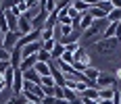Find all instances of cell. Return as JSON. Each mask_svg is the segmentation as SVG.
Instances as JSON below:
<instances>
[{
    "mask_svg": "<svg viewBox=\"0 0 121 104\" xmlns=\"http://www.w3.org/2000/svg\"><path fill=\"white\" fill-rule=\"evenodd\" d=\"M82 2H86V4H90V6H96L98 0H82Z\"/></svg>",
    "mask_w": 121,
    "mask_h": 104,
    "instance_id": "obj_35",
    "label": "cell"
},
{
    "mask_svg": "<svg viewBox=\"0 0 121 104\" xmlns=\"http://www.w3.org/2000/svg\"><path fill=\"white\" fill-rule=\"evenodd\" d=\"M42 50V40L40 42H34V44H27V46H23L21 48V56H34V54H38Z\"/></svg>",
    "mask_w": 121,
    "mask_h": 104,
    "instance_id": "obj_4",
    "label": "cell"
},
{
    "mask_svg": "<svg viewBox=\"0 0 121 104\" xmlns=\"http://www.w3.org/2000/svg\"><path fill=\"white\" fill-rule=\"evenodd\" d=\"M115 79H119V81H121V69L115 71Z\"/></svg>",
    "mask_w": 121,
    "mask_h": 104,
    "instance_id": "obj_36",
    "label": "cell"
},
{
    "mask_svg": "<svg viewBox=\"0 0 121 104\" xmlns=\"http://www.w3.org/2000/svg\"><path fill=\"white\" fill-rule=\"evenodd\" d=\"M82 98H90V100H96L98 102V87H86L84 94H79Z\"/></svg>",
    "mask_w": 121,
    "mask_h": 104,
    "instance_id": "obj_16",
    "label": "cell"
},
{
    "mask_svg": "<svg viewBox=\"0 0 121 104\" xmlns=\"http://www.w3.org/2000/svg\"><path fill=\"white\" fill-rule=\"evenodd\" d=\"M46 11H48V12L56 11V0H48V2H46Z\"/></svg>",
    "mask_w": 121,
    "mask_h": 104,
    "instance_id": "obj_29",
    "label": "cell"
},
{
    "mask_svg": "<svg viewBox=\"0 0 121 104\" xmlns=\"http://www.w3.org/2000/svg\"><path fill=\"white\" fill-rule=\"evenodd\" d=\"M23 79H25V81H31V83H36V85H42V77H40L34 69L25 71V73H23Z\"/></svg>",
    "mask_w": 121,
    "mask_h": 104,
    "instance_id": "obj_11",
    "label": "cell"
},
{
    "mask_svg": "<svg viewBox=\"0 0 121 104\" xmlns=\"http://www.w3.org/2000/svg\"><path fill=\"white\" fill-rule=\"evenodd\" d=\"M50 75H52V79H54V83H56L59 87H65V83H67V81H65V75H63L54 65H52V73H50Z\"/></svg>",
    "mask_w": 121,
    "mask_h": 104,
    "instance_id": "obj_13",
    "label": "cell"
},
{
    "mask_svg": "<svg viewBox=\"0 0 121 104\" xmlns=\"http://www.w3.org/2000/svg\"><path fill=\"white\" fill-rule=\"evenodd\" d=\"M63 54H65V46H63L60 42H56V46L52 48V52H50V56L54 58V60H59V58L63 56Z\"/></svg>",
    "mask_w": 121,
    "mask_h": 104,
    "instance_id": "obj_15",
    "label": "cell"
},
{
    "mask_svg": "<svg viewBox=\"0 0 121 104\" xmlns=\"http://www.w3.org/2000/svg\"><path fill=\"white\" fill-rule=\"evenodd\" d=\"M115 37L121 42V23H117V29H115Z\"/></svg>",
    "mask_w": 121,
    "mask_h": 104,
    "instance_id": "obj_32",
    "label": "cell"
},
{
    "mask_svg": "<svg viewBox=\"0 0 121 104\" xmlns=\"http://www.w3.org/2000/svg\"><path fill=\"white\" fill-rule=\"evenodd\" d=\"M119 40L117 37H109V40H98L96 42V50L100 54H113L117 48H119Z\"/></svg>",
    "mask_w": 121,
    "mask_h": 104,
    "instance_id": "obj_1",
    "label": "cell"
},
{
    "mask_svg": "<svg viewBox=\"0 0 121 104\" xmlns=\"http://www.w3.org/2000/svg\"><path fill=\"white\" fill-rule=\"evenodd\" d=\"M46 40H54V29H42V42Z\"/></svg>",
    "mask_w": 121,
    "mask_h": 104,
    "instance_id": "obj_23",
    "label": "cell"
},
{
    "mask_svg": "<svg viewBox=\"0 0 121 104\" xmlns=\"http://www.w3.org/2000/svg\"><path fill=\"white\" fill-rule=\"evenodd\" d=\"M111 4H113V8H119L121 11V0H111Z\"/></svg>",
    "mask_w": 121,
    "mask_h": 104,
    "instance_id": "obj_34",
    "label": "cell"
},
{
    "mask_svg": "<svg viewBox=\"0 0 121 104\" xmlns=\"http://www.w3.org/2000/svg\"><path fill=\"white\" fill-rule=\"evenodd\" d=\"M73 8L77 12H82V15H86V12L90 11V4H86V2H82V0H75L73 2Z\"/></svg>",
    "mask_w": 121,
    "mask_h": 104,
    "instance_id": "obj_18",
    "label": "cell"
},
{
    "mask_svg": "<svg viewBox=\"0 0 121 104\" xmlns=\"http://www.w3.org/2000/svg\"><path fill=\"white\" fill-rule=\"evenodd\" d=\"M4 104H25V96H23V94H13L11 100L4 102Z\"/></svg>",
    "mask_w": 121,
    "mask_h": 104,
    "instance_id": "obj_20",
    "label": "cell"
},
{
    "mask_svg": "<svg viewBox=\"0 0 121 104\" xmlns=\"http://www.w3.org/2000/svg\"><path fill=\"white\" fill-rule=\"evenodd\" d=\"M38 2H40V0H25L27 8H34V6H38Z\"/></svg>",
    "mask_w": 121,
    "mask_h": 104,
    "instance_id": "obj_31",
    "label": "cell"
},
{
    "mask_svg": "<svg viewBox=\"0 0 121 104\" xmlns=\"http://www.w3.org/2000/svg\"><path fill=\"white\" fill-rule=\"evenodd\" d=\"M56 25H59V15H56V11H54V12L48 15V19H46V23H44L42 29H54Z\"/></svg>",
    "mask_w": 121,
    "mask_h": 104,
    "instance_id": "obj_14",
    "label": "cell"
},
{
    "mask_svg": "<svg viewBox=\"0 0 121 104\" xmlns=\"http://www.w3.org/2000/svg\"><path fill=\"white\" fill-rule=\"evenodd\" d=\"M79 100H82V104H96V100H90V98H82V96H79Z\"/></svg>",
    "mask_w": 121,
    "mask_h": 104,
    "instance_id": "obj_33",
    "label": "cell"
},
{
    "mask_svg": "<svg viewBox=\"0 0 121 104\" xmlns=\"http://www.w3.org/2000/svg\"><path fill=\"white\" fill-rule=\"evenodd\" d=\"M40 77H48L50 73H52V62H36V67H34Z\"/></svg>",
    "mask_w": 121,
    "mask_h": 104,
    "instance_id": "obj_7",
    "label": "cell"
},
{
    "mask_svg": "<svg viewBox=\"0 0 121 104\" xmlns=\"http://www.w3.org/2000/svg\"><path fill=\"white\" fill-rule=\"evenodd\" d=\"M25 104H38V102H27V100H25Z\"/></svg>",
    "mask_w": 121,
    "mask_h": 104,
    "instance_id": "obj_38",
    "label": "cell"
},
{
    "mask_svg": "<svg viewBox=\"0 0 121 104\" xmlns=\"http://www.w3.org/2000/svg\"><path fill=\"white\" fill-rule=\"evenodd\" d=\"M96 104H113V100H98Z\"/></svg>",
    "mask_w": 121,
    "mask_h": 104,
    "instance_id": "obj_37",
    "label": "cell"
},
{
    "mask_svg": "<svg viewBox=\"0 0 121 104\" xmlns=\"http://www.w3.org/2000/svg\"><path fill=\"white\" fill-rule=\"evenodd\" d=\"M36 56H38V62H52V56H50V52H46V50H40Z\"/></svg>",
    "mask_w": 121,
    "mask_h": 104,
    "instance_id": "obj_19",
    "label": "cell"
},
{
    "mask_svg": "<svg viewBox=\"0 0 121 104\" xmlns=\"http://www.w3.org/2000/svg\"><path fill=\"white\" fill-rule=\"evenodd\" d=\"M0 31H2V33H6V31H9V25H6V15H4V12H0Z\"/></svg>",
    "mask_w": 121,
    "mask_h": 104,
    "instance_id": "obj_25",
    "label": "cell"
},
{
    "mask_svg": "<svg viewBox=\"0 0 121 104\" xmlns=\"http://www.w3.org/2000/svg\"><path fill=\"white\" fill-rule=\"evenodd\" d=\"M13 94H21L23 92V73L19 69H15V77H13V87H11Z\"/></svg>",
    "mask_w": 121,
    "mask_h": 104,
    "instance_id": "obj_5",
    "label": "cell"
},
{
    "mask_svg": "<svg viewBox=\"0 0 121 104\" xmlns=\"http://www.w3.org/2000/svg\"><path fill=\"white\" fill-rule=\"evenodd\" d=\"M0 60L2 62H11V52L4 50V48H0Z\"/></svg>",
    "mask_w": 121,
    "mask_h": 104,
    "instance_id": "obj_27",
    "label": "cell"
},
{
    "mask_svg": "<svg viewBox=\"0 0 121 104\" xmlns=\"http://www.w3.org/2000/svg\"><path fill=\"white\" fill-rule=\"evenodd\" d=\"M107 21L109 23H121V11L119 8H113L109 12V17H107Z\"/></svg>",
    "mask_w": 121,
    "mask_h": 104,
    "instance_id": "obj_17",
    "label": "cell"
},
{
    "mask_svg": "<svg viewBox=\"0 0 121 104\" xmlns=\"http://www.w3.org/2000/svg\"><path fill=\"white\" fill-rule=\"evenodd\" d=\"M4 15H6V25H9V31H13V33H15V31L19 29V17H17V15H13L11 11H6ZM17 33H19V31H17Z\"/></svg>",
    "mask_w": 121,
    "mask_h": 104,
    "instance_id": "obj_8",
    "label": "cell"
},
{
    "mask_svg": "<svg viewBox=\"0 0 121 104\" xmlns=\"http://www.w3.org/2000/svg\"><path fill=\"white\" fill-rule=\"evenodd\" d=\"M63 92H65V96H63L65 100H69V102H73V100H77V94L73 92V90H69V87H65Z\"/></svg>",
    "mask_w": 121,
    "mask_h": 104,
    "instance_id": "obj_21",
    "label": "cell"
},
{
    "mask_svg": "<svg viewBox=\"0 0 121 104\" xmlns=\"http://www.w3.org/2000/svg\"><path fill=\"white\" fill-rule=\"evenodd\" d=\"M40 104H54V98H52V96H46V98H42Z\"/></svg>",
    "mask_w": 121,
    "mask_h": 104,
    "instance_id": "obj_30",
    "label": "cell"
},
{
    "mask_svg": "<svg viewBox=\"0 0 121 104\" xmlns=\"http://www.w3.org/2000/svg\"><path fill=\"white\" fill-rule=\"evenodd\" d=\"M98 2H109V0H98Z\"/></svg>",
    "mask_w": 121,
    "mask_h": 104,
    "instance_id": "obj_39",
    "label": "cell"
},
{
    "mask_svg": "<svg viewBox=\"0 0 121 104\" xmlns=\"http://www.w3.org/2000/svg\"><path fill=\"white\" fill-rule=\"evenodd\" d=\"M59 60L67 62V65H73V60H75V58H73V52H67V50H65V54H63V56L59 58Z\"/></svg>",
    "mask_w": 121,
    "mask_h": 104,
    "instance_id": "obj_26",
    "label": "cell"
},
{
    "mask_svg": "<svg viewBox=\"0 0 121 104\" xmlns=\"http://www.w3.org/2000/svg\"><path fill=\"white\" fill-rule=\"evenodd\" d=\"M77 48H79L77 42H69V44H65V50H67V52H75Z\"/></svg>",
    "mask_w": 121,
    "mask_h": 104,
    "instance_id": "obj_28",
    "label": "cell"
},
{
    "mask_svg": "<svg viewBox=\"0 0 121 104\" xmlns=\"http://www.w3.org/2000/svg\"><path fill=\"white\" fill-rule=\"evenodd\" d=\"M54 46H56V40H46V42H42V50H46V52H52Z\"/></svg>",
    "mask_w": 121,
    "mask_h": 104,
    "instance_id": "obj_22",
    "label": "cell"
},
{
    "mask_svg": "<svg viewBox=\"0 0 121 104\" xmlns=\"http://www.w3.org/2000/svg\"><path fill=\"white\" fill-rule=\"evenodd\" d=\"M92 25H94V19H92V15H90V12L82 15V21H79V31L84 33L86 29H88V27H92Z\"/></svg>",
    "mask_w": 121,
    "mask_h": 104,
    "instance_id": "obj_12",
    "label": "cell"
},
{
    "mask_svg": "<svg viewBox=\"0 0 121 104\" xmlns=\"http://www.w3.org/2000/svg\"><path fill=\"white\" fill-rule=\"evenodd\" d=\"M36 62H38V56H36V54H34V56H25L23 60H21V65H19V71L25 73V71L34 69V67H36Z\"/></svg>",
    "mask_w": 121,
    "mask_h": 104,
    "instance_id": "obj_9",
    "label": "cell"
},
{
    "mask_svg": "<svg viewBox=\"0 0 121 104\" xmlns=\"http://www.w3.org/2000/svg\"><path fill=\"white\" fill-rule=\"evenodd\" d=\"M19 37H21V33H17V31H15V33H13V31H6V33H4V50L11 52L13 48L17 46Z\"/></svg>",
    "mask_w": 121,
    "mask_h": 104,
    "instance_id": "obj_3",
    "label": "cell"
},
{
    "mask_svg": "<svg viewBox=\"0 0 121 104\" xmlns=\"http://www.w3.org/2000/svg\"><path fill=\"white\" fill-rule=\"evenodd\" d=\"M56 83H54V79H52V75H48V77H42V87H54Z\"/></svg>",
    "mask_w": 121,
    "mask_h": 104,
    "instance_id": "obj_24",
    "label": "cell"
},
{
    "mask_svg": "<svg viewBox=\"0 0 121 104\" xmlns=\"http://www.w3.org/2000/svg\"><path fill=\"white\" fill-rule=\"evenodd\" d=\"M21 60H23V56H21V48H13L11 50V67L13 69H19Z\"/></svg>",
    "mask_w": 121,
    "mask_h": 104,
    "instance_id": "obj_10",
    "label": "cell"
},
{
    "mask_svg": "<svg viewBox=\"0 0 121 104\" xmlns=\"http://www.w3.org/2000/svg\"><path fill=\"white\" fill-rule=\"evenodd\" d=\"M115 83H117L115 75H111V73H100V77L96 79V87L98 90H102V87H113Z\"/></svg>",
    "mask_w": 121,
    "mask_h": 104,
    "instance_id": "obj_2",
    "label": "cell"
},
{
    "mask_svg": "<svg viewBox=\"0 0 121 104\" xmlns=\"http://www.w3.org/2000/svg\"><path fill=\"white\" fill-rule=\"evenodd\" d=\"M73 58H75V62H82V65H86V67H92V65H90V54H88L86 48H82V46L73 52Z\"/></svg>",
    "mask_w": 121,
    "mask_h": 104,
    "instance_id": "obj_6",
    "label": "cell"
}]
</instances>
